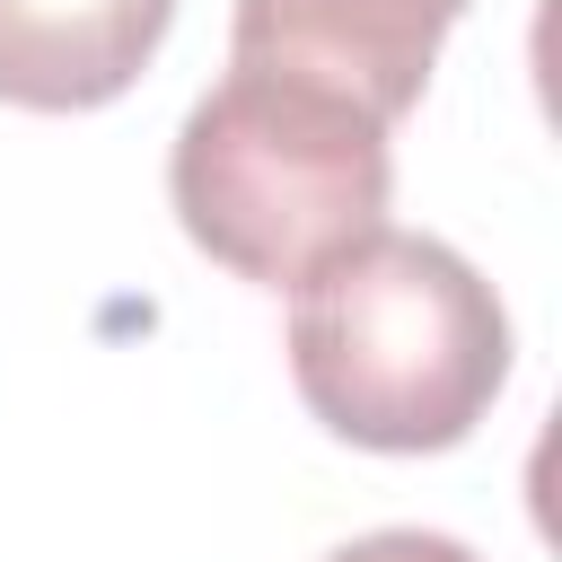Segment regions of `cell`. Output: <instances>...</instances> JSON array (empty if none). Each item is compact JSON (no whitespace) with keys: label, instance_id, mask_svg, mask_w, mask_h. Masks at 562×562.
Listing matches in <instances>:
<instances>
[{"label":"cell","instance_id":"6da1fadb","mask_svg":"<svg viewBox=\"0 0 562 562\" xmlns=\"http://www.w3.org/2000/svg\"><path fill=\"white\" fill-rule=\"evenodd\" d=\"M290 378L334 439L430 457L457 448L509 386V307L457 246L369 228L299 281Z\"/></svg>","mask_w":562,"mask_h":562},{"label":"cell","instance_id":"5b68a950","mask_svg":"<svg viewBox=\"0 0 562 562\" xmlns=\"http://www.w3.org/2000/svg\"><path fill=\"white\" fill-rule=\"evenodd\" d=\"M325 562H483V553L457 544V536H439V527H378V536L334 544Z\"/></svg>","mask_w":562,"mask_h":562},{"label":"cell","instance_id":"7a4b0ae2","mask_svg":"<svg viewBox=\"0 0 562 562\" xmlns=\"http://www.w3.org/2000/svg\"><path fill=\"white\" fill-rule=\"evenodd\" d=\"M386 123L325 79L228 61L193 97L167 149V193L184 237L255 290H299L316 263L386 228Z\"/></svg>","mask_w":562,"mask_h":562},{"label":"cell","instance_id":"277c9868","mask_svg":"<svg viewBox=\"0 0 562 562\" xmlns=\"http://www.w3.org/2000/svg\"><path fill=\"white\" fill-rule=\"evenodd\" d=\"M176 0H0V97L26 114L114 105L167 44Z\"/></svg>","mask_w":562,"mask_h":562},{"label":"cell","instance_id":"3957f363","mask_svg":"<svg viewBox=\"0 0 562 562\" xmlns=\"http://www.w3.org/2000/svg\"><path fill=\"white\" fill-rule=\"evenodd\" d=\"M474 0H237V61H272L342 88L378 123L413 114L439 61V35Z\"/></svg>","mask_w":562,"mask_h":562}]
</instances>
